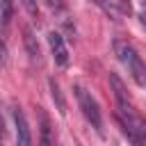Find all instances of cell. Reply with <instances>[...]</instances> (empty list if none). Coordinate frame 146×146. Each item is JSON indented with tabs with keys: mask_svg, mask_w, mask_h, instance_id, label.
<instances>
[{
	"mask_svg": "<svg viewBox=\"0 0 146 146\" xmlns=\"http://www.w3.org/2000/svg\"><path fill=\"white\" fill-rule=\"evenodd\" d=\"M110 84H112V91L116 98V116H119V123H121L125 137L130 139L132 146H146V119L130 103L128 91L116 73H110Z\"/></svg>",
	"mask_w": 146,
	"mask_h": 146,
	"instance_id": "obj_1",
	"label": "cell"
},
{
	"mask_svg": "<svg viewBox=\"0 0 146 146\" xmlns=\"http://www.w3.org/2000/svg\"><path fill=\"white\" fill-rule=\"evenodd\" d=\"M114 48H116L119 62L125 66V71L130 73V78H132L139 87H144V84H146V66H144L141 57L137 55V50H135L130 43H125V41H116Z\"/></svg>",
	"mask_w": 146,
	"mask_h": 146,
	"instance_id": "obj_2",
	"label": "cell"
},
{
	"mask_svg": "<svg viewBox=\"0 0 146 146\" xmlns=\"http://www.w3.org/2000/svg\"><path fill=\"white\" fill-rule=\"evenodd\" d=\"M73 91H75L78 105H80V110H82L84 119L89 121V125H91L98 135H103V114H100L98 100L91 96V91H87V89H84V87H80V84H75V87H73Z\"/></svg>",
	"mask_w": 146,
	"mask_h": 146,
	"instance_id": "obj_3",
	"label": "cell"
},
{
	"mask_svg": "<svg viewBox=\"0 0 146 146\" xmlns=\"http://www.w3.org/2000/svg\"><path fill=\"white\" fill-rule=\"evenodd\" d=\"M48 46H50V52H52L55 64H57L59 68H66L71 55H68V48H66V43H64V36H62L59 32H55V30L48 32Z\"/></svg>",
	"mask_w": 146,
	"mask_h": 146,
	"instance_id": "obj_4",
	"label": "cell"
},
{
	"mask_svg": "<svg viewBox=\"0 0 146 146\" xmlns=\"http://www.w3.org/2000/svg\"><path fill=\"white\" fill-rule=\"evenodd\" d=\"M11 112H14V123H16V146H32V132H30L23 110L16 105Z\"/></svg>",
	"mask_w": 146,
	"mask_h": 146,
	"instance_id": "obj_5",
	"label": "cell"
},
{
	"mask_svg": "<svg viewBox=\"0 0 146 146\" xmlns=\"http://www.w3.org/2000/svg\"><path fill=\"white\" fill-rule=\"evenodd\" d=\"M39 110V119H41V128H39V132H41V139H39V144L41 146H52V130H50V119L46 116V112L41 110V107H36Z\"/></svg>",
	"mask_w": 146,
	"mask_h": 146,
	"instance_id": "obj_6",
	"label": "cell"
},
{
	"mask_svg": "<svg viewBox=\"0 0 146 146\" xmlns=\"http://www.w3.org/2000/svg\"><path fill=\"white\" fill-rule=\"evenodd\" d=\"M25 48H27V52H30V57L39 62V57H41V50H39V43H36V36L32 34V30H30V27H25Z\"/></svg>",
	"mask_w": 146,
	"mask_h": 146,
	"instance_id": "obj_7",
	"label": "cell"
},
{
	"mask_svg": "<svg viewBox=\"0 0 146 146\" xmlns=\"http://www.w3.org/2000/svg\"><path fill=\"white\" fill-rule=\"evenodd\" d=\"M50 94H52V100H57V110H59V114H64V112H66V103H64L62 91H59V84H57L55 80H50Z\"/></svg>",
	"mask_w": 146,
	"mask_h": 146,
	"instance_id": "obj_8",
	"label": "cell"
},
{
	"mask_svg": "<svg viewBox=\"0 0 146 146\" xmlns=\"http://www.w3.org/2000/svg\"><path fill=\"white\" fill-rule=\"evenodd\" d=\"M0 18H2V25L5 27L11 23V0H2L0 2Z\"/></svg>",
	"mask_w": 146,
	"mask_h": 146,
	"instance_id": "obj_9",
	"label": "cell"
},
{
	"mask_svg": "<svg viewBox=\"0 0 146 146\" xmlns=\"http://www.w3.org/2000/svg\"><path fill=\"white\" fill-rule=\"evenodd\" d=\"M23 5H25V9L30 11V14H36V5H34V0H21Z\"/></svg>",
	"mask_w": 146,
	"mask_h": 146,
	"instance_id": "obj_10",
	"label": "cell"
},
{
	"mask_svg": "<svg viewBox=\"0 0 146 146\" xmlns=\"http://www.w3.org/2000/svg\"><path fill=\"white\" fill-rule=\"evenodd\" d=\"M7 59V48H5V41L0 39V62H5Z\"/></svg>",
	"mask_w": 146,
	"mask_h": 146,
	"instance_id": "obj_11",
	"label": "cell"
},
{
	"mask_svg": "<svg viewBox=\"0 0 146 146\" xmlns=\"http://www.w3.org/2000/svg\"><path fill=\"white\" fill-rule=\"evenodd\" d=\"M0 135H5V119H2V112H0Z\"/></svg>",
	"mask_w": 146,
	"mask_h": 146,
	"instance_id": "obj_12",
	"label": "cell"
},
{
	"mask_svg": "<svg viewBox=\"0 0 146 146\" xmlns=\"http://www.w3.org/2000/svg\"><path fill=\"white\" fill-rule=\"evenodd\" d=\"M96 2H98V5H103V0H96Z\"/></svg>",
	"mask_w": 146,
	"mask_h": 146,
	"instance_id": "obj_13",
	"label": "cell"
}]
</instances>
